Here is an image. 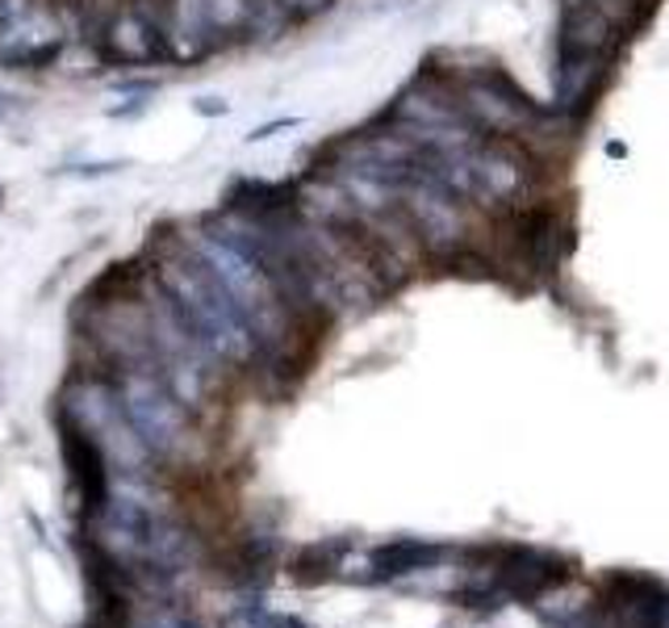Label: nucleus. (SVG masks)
Instances as JSON below:
<instances>
[{
  "instance_id": "f257e3e1",
  "label": "nucleus",
  "mask_w": 669,
  "mask_h": 628,
  "mask_svg": "<svg viewBox=\"0 0 669 628\" xmlns=\"http://www.w3.org/2000/svg\"><path fill=\"white\" fill-rule=\"evenodd\" d=\"M176 239L189 247L197 261L206 264V273L226 290V297L239 306L243 323L256 335L259 361L256 365H268V361H281L289 352L293 335L302 332V318L285 306L281 290L273 285V277L264 273V264L239 244L230 239L214 218H201L193 227H180Z\"/></svg>"
},
{
  "instance_id": "f03ea898",
  "label": "nucleus",
  "mask_w": 669,
  "mask_h": 628,
  "mask_svg": "<svg viewBox=\"0 0 669 628\" xmlns=\"http://www.w3.org/2000/svg\"><path fill=\"white\" fill-rule=\"evenodd\" d=\"M155 285L168 294L176 314L189 323V332L201 340V349L223 369H252L259 361L256 335L243 323L239 306L226 297V290L206 273V264L193 256L180 239H164L155 252L151 268Z\"/></svg>"
},
{
  "instance_id": "7ed1b4c3",
  "label": "nucleus",
  "mask_w": 669,
  "mask_h": 628,
  "mask_svg": "<svg viewBox=\"0 0 669 628\" xmlns=\"http://www.w3.org/2000/svg\"><path fill=\"white\" fill-rule=\"evenodd\" d=\"M55 415L76 423L85 436L97 440V449L105 453L114 473H126V478H147L151 473L155 457L147 453L135 423L121 411L118 385H114L109 373H76L63 385L59 402H55Z\"/></svg>"
},
{
  "instance_id": "20e7f679",
  "label": "nucleus",
  "mask_w": 669,
  "mask_h": 628,
  "mask_svg": "<svg viewBox=\"0 0 669 628\" xmlns=\"http://www.w3.org/2000/svg\"><path fill=\"white\" fill-rule=\"evenodd\" d=\"M118 385V399L126 419L135 423L138 440L147 444V453L164 465H189L201 436H197V423L193 411L176 399L168 385L155 377L151 369H118L109 373Z\"/></svg>"
},
{
  "instance_id": "39448f33",
  "label": "nucleus",
  "mask_w": 669,
  "mask_h": 628,
  "mask_svg": "<svg viewBox=\"0 0 669 628\" xmlns=\"http://www.w3.org/2000/svg\"><path fill=\"white\" fill-rule=\"evenodd\" d=\"M80 35L59 0H0V68L42 71Z\"/></svg>"
},
{
  "instance_id": "423d86ee",
  "label": "nucleus",
  "mask_w": 669,
  "mask_h": 628,
  "mask_svg": "<svg viewBox=\"0 0 669 628\" xmlns=\"http://www.w3.org/2000/svg\"><path fill=\"white\" fill-rule=\"evenodd\" d=\"M97 55L121 68H147L164 59V0H118L97 21Z\"/></svg>"
},
{
  "instance_id": "0eeeda50",
  "label": "nucleus",
  "mask_w": 669,
  "mask_h": 628,
  "mask_svg": "<svg viewBox=\"0 0 669 628\" xmlns=\"http://www.w3.org/2000/svg\"><path fill=\"white\" fill-rule=\"evenodd\" d=\"M59 423V449H63V465L71 473V487L80 494V511L88 516V523H97L105 516V507L114 499V470L105 453L97 449V440L85 436L76 423L55 415Z\"/></svg>"
},
{
  "instance_id": "6e6552de",
  "label": "nucleus",
  "mask_w": 669,
  "mask_h": 628,
  "mask_svg": "<svg viewBox=\"0 0 669 628\" xmlns=\"http://www.w3.org/2000/svg\"><path fill=\"white\" fill-rule=\"evenodd\" d=\"M347 553V541H318V544H302L297 553L289 558V575L297 582H323L340 570V561Z\"/></svg>"
},
{
  "instance_id": "1a4fd4ad",
  "label": "nucleus",
  "mask_w": 669,
  "mask_h": 628,
  "mask_svg": "<svg viewBox=\"0 0 669 628\" xmlns=\"http://www.w3.org/2000/svg\"><path fill=\"white\" fill-rule=\"evenodd\" d=\"M427 558H435V549H427V544H414V541L385 544V549L373 553V570H377V578L406 575V570H419Z\"/></svg>"
},
{
  "instance_id": "9d476101",
  "label": "nucleus",
  "mask_w": 669,
  "mask_h": 628,
  "mask_svg": "<svg viewBox=\"0 0 669 628\" xmlns=\"http://www.w3.org/2000/svg\"><path fill=\"white\" fill-rule=\"evenodd\" d=\"M223 628H302V625L289 620V616H273V611H264V608H247V611H239V616L223 620Z\"/></svg>"
},
{
  "instance_id": "9b49d317",
  "label": "nucleus",
  "mask_w": 669,
  "mask_h": 628,
  "mask_svg": "<svg viewBox=\"0 0 669 628\" xmlns=\"http://www.w3.org/2000/svg\"><path fill=\"white\" fill-rule=\"evenodd\" d=\"M302 126H306V118H297V114H281V118H273V122L252 126V130L243 135V143H247V147H256V143H268V139H276V135H285V130H302Z\"/></svg>"
},
{
  "instance_id": "f8f14e48",
  "label": "nucleus",
  "mask_w": 669,
  "mask_h": 628,
  "mask_svg": "<svg viewBox=\"0 0 669 628\" xmlns=\"http://www.w3.org/2000/svg\"><path fill=\"white\" fill-rule=\"evenodd\" d=\"M276 4H281V13L289 18V26H302V21L323 18L335 0H276Z\"/></svg>"
},
{
  "instance_id": "ddd939ff",
  "label": "nucleus",
  "mask_w": 669,
  "mask_h": 628,
  "mask_svg": "<svg viewBox=\"0 0 669 628\" xmlns=\"http://www.w3.org/2000/svg\"><path fill=\"white\" fill-rule=\"evenodd\" d=\"M121 164H71V168H59L55 176H63V180H101V176H114Z\"/></svg>"
},
{
  "instance_id": "4468645a",
  "label": "nucleus",
  "mask_w": 669,
  "mask_h": 628,
  "mask_svg": "<svg viewBox=\"0 0 669 628\" xmlns=\"http://www.w3.org/2000/svg\"><path fill=\"white\" fill-rule=\"evenodd\" d=\"M193 114H197V118H209V122H218V118L230 114V101L218 97V92H201V97H193Z\"/></svg>"
},
{
  "instance_id": "2eb2a0df",
  "label": "nucleus",
  "mask_w": 669,
  "mask_h": 628,
  "mask_svg": "<svg viewBox=\"0 0 669 628\" xmlns=\"http://www.w3.org/2000/svg\"><path fill=\"white\" fill-rule=\"evenodd\" d=\"M105 114H109L114 122H126V118H142V114H147V97H126L121 105H109Z\"/></svg>"
},
{
  "instance_id": "dca6fc26",
  "label": "nucleus",
  "mask_w": 669,
  "mask_h": 628,
  "mask_svg": "<svg viewBox=\"0 0 669 628\" xmlns=\"http://www.w3.org/2000/svg\"><path fill=\"white\" fill-rule=\"evenodd\" d=\"M155 80H114V92L118 97H155Z\"/></svg>"
}]
</instances>
